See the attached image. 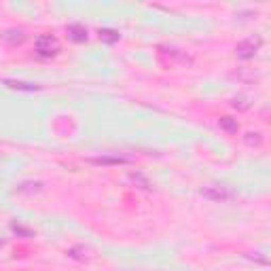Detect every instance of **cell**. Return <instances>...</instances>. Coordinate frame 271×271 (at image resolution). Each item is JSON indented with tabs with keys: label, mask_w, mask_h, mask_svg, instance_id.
<instances>
[{
	"label": "cell",
	"mask_w": 271,
	"mask_h": 271,
	"mask_svg": "<svg viewBox=\"0 0 271 271\" xmlns=\"http://www.w3.org/2000/svg\"><path fill=\"white\" fill-rule=\"evenodd\" d=\"M34 49L40 58H55L60 53V40L53 34H40L34 42Z\"/></svg>",
	"instance_id": "1"
},
{
	"label": "cell",
	"mask_w": 271,
	"mask_h": 271,
	"mask_svg": "<svg viewBox=\"0 0 271 271\" xmlns=\"http://www.w3.org/2000/svg\"><path fill=\"white\" fill-rule=\"evenodd\" d=\"M68 34L75 42H85V40H87V30H85V26H81V23L68 26Z\"/></svg>",
	"instance_id": "5"
},
{
	"label": "cell",
	"mask_w": 271,
	"mask_h": 271,
	"mask_svg": "<svg viewBox=\"0 0 271 271\" xmlns=\"http://www.w3.org/2000/svg\"><path fill=\"white\" fill-rule=\"evenodd\" d=\"M3 38L9 42V45H21V42H23L28 36H26L23 30H7V32L3 34Z\"/></svg>",
	"instance_id": "6"
},
{
	"label": "cell",
	"mask_w": 271,
	"mask_h": 271,
	"mask_svg": "<svg viewBox=\"0 0 271 271\" xmlns=\"http://www.w3.org/2000/svg\"><path fill=\"white\" fill-rule=\"evenodd\" d=\"M202 195L206 199H212V202H231V199L235 197V193L229 187H220V184H210V187H204Z\"/></svg>",
	"instance_id": "3"
},
{
	"label": "cell",
	"mask_w": 271,
	"mask_h": 271,
	"mask_svg": "<svg viewBox=\"0 0 271 271\" xmlns=\"http://www.w3.org/2000/svg\"><path fill=\"white\" fill-rule=\"evenodd\" d=\"M218 125H220V130H225L227 134H237V130H239L237 121L231 119V117H223V119L218 121Z\"/></svg>",
	"instance_id": "7"
},
{
	"label": "cell",
	"mask_w": 271,
	"mask_h": 271,
	"mask_svg": "<svg viewBox=\"0 0 271 271\" xmlns=\"http://www.w3.org/2000/svg\"><path fill=\"white\" fill-rule=\"evenodd\" d=\"M7 87L11 89H21V91H36L38 85H30V83H17V81H5Z\"/></svg>",
	"instance_id": "8"
},
{
	"label": "cell",
	"mask_w": 271,
	"mask_h": 271,
	"mask_svg": "<svg viewBox=\"0 0 271 271\" xmlns=\"http://www.w3.org/2000/svg\"><path fill=\"white\" fill-rule=\"evenodd\" d=\"M97 165H125V163H132L134 157H123V155H115V157H95L91 159Z\"/></svg>",
	"instance_id": "4"
},
{
	"label": "cell",
	"mask_w": 271,
	"mask_h": 271,
	"mask_svg": "<svg viewBox=\"0 0 271 271\" xmlns=\"http://www.w3.org/2000/svg\"><path fill=\"white\" fill-rule=\"evenodd\" d=\"M261 45H263V38L261 36H250V38L239 42L235 53H237L239 60H252L254 55H256V51L261 49Z\"/></svg>",
	"instance_id": "2"
},
{
	"label": "cell",
	"mask_w": 271,
	"mask_h": 271,
	"mask_svg": "<svg viewBox=\"0 0 271 271\" xmlns=\"http://www.w3.org/2000/svg\"><path fill=\"white\" fill-rule=\"evenodd\" d=\"M246 144H248V146H261V144H263L261 134H259V132H250V134H246Z\"/></svg>",
	"instance_id": "9"
},
{
	"label": "cell",
	"mask_w": 271,
	"mask_h": 271,
	"mask_svg": "<svg viewBox=\"0 0 271 271\" xmlns=\"http://www.w3.org/2000/svg\"><path fill=\"white\" fill-rule=\"evenodd\" d=\"M100 38L106 40V42H115V40H119V34L115 30H102L100 32Z\"/></svg>",
	"instance_id": "10"
},
{
	"label": "cell",
	"mask_w": 271,
	"mask_h": 271,
	"mask_svg": "<svg viewBox=\"0 0 271 271\" xmlns=\"http://www.w3.org/2000/svg\"><path fill=\"white\" fill-rule=\"evenodd\" d=\"M233 106H235V108H239V110H246L250 104L246 102V97H244V95H239V97H235V100H233Z\"/></svg>",
	"instance_id": "11"
}]
</instances>
